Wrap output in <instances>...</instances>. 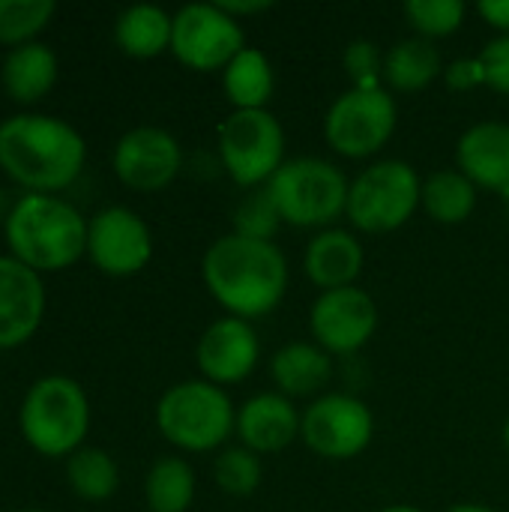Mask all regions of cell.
<instances>
[{
    "mask_svg": "<svg viewBox=\"0 0 509 512\" xmlns=\"http://www.w3.org/2000/svg\"><path fill=\"white\" fill-rule=\"evenodd\" d=\"M210 297L234 318L258 321L279 309L288 294V258L270 240L225 234L210 243L201 261Z\"/></svg>",
    "mask_w": 509,
    "mask_h": 512,
    "instance_id": "obj_1",
    "label": "cell"
},
{
    "mask_svg": "<svg viewBox=\"0 0 509 512\" xmlns=\"http://www.w3.org/2000/svg\"><path fill=\"white\" fill-rule=\"evenodd\" d=\"M0 165L30 189H63L84 168V138L63 120L18 114L0 126Z\"/></svg>",
    "mask_w": 509,
    "mask_h": 512,
    "instance_id": "obj_2",
    "label": "cell"
},
{
    "mask_svg": "<svg viewBox=\"0 0 509 512\" xmlns=\"http://www.w3.org/2000/svg\"><path fill=\"white\" fill-rule=\"evenodd\" d=\"M6 240L30 270H60L87 249V225L60 198L24 195L6 216Z\"/></svg>",
    "mask_w": 509,
    "mask_h": 512,
    "instance_id": "obj_3",
    "label": "cell"
},
{
    "mask_svg": "<svg viewBox=\"0 0 509 512\" xmlns=\"http://www.w3.org/2000/svg\"><path fill=\"white\" fill-rule=\"evenodd\" d=\"M351 180L324 156H291L267 183L282 222L294 228L324 231L333 228L348 207Z\"/></svg>",
    "mask_w": 509,
    "mask_h": 512,
    "instance_id": "obj_4",
    "label": "cell"
},
{
    "mask_svg": "<svg viewBox=\"0 0 509 512\" xmlns=\"http://www.w3.org/2000/svg\"><path fill=\"white\" fill-rule=\"evenodd\" d=\"M156 426L177 450L210 453L234 435L237 408L225 387L192 378L165 390L156 405Z\"/></svg>",
    "mask_w": 509,
    "mask_h": 512,
    "instance_id": "obj_5",
    "label": "cell"
},
{
    "mask_svg": "<svg viewBox=\"0 0 509 512\" xmlns=\"http://www.w3.org/2000/svg\"><path fill=\"white\" fill-rule=\"evenodd\" d=\"M423 177L405 159H378L366 165L348 189V222L363 234L399 231L420 210Z\"/></svg>",
    "mask_w": 509,
    "mask_h": 512,
    "instance_id": "obj_6",
    "label": "cell"
},
{
    "mask_svg": "<svg viewBox=\"0 0 509 512\" xmlns=\"http://www.w3.org/2000/svg\"><path fill=\"white\" fill-rule=\"evenodd\" d=\"M219 159L240 189H261L285 165V129L270 108L231 111L219 126Z\"/></svg>",
    "mask_w": 509,
    "mask_h": 512,
    "instance_id": "obj_7",
    "label": "cell"
},
{
    "mask_svg": "<svg viewBox=\"0 0 509 512\" xmlns=\"http://www.w3.org/2000/svg\"><path fill=\"white\" fill-rule=\"evenodd\" d=\"M396 123L399 105L387 87H348L324 114V141L345 159H369L387 147Z\"/></svg>",
    "mask_w": 509,
    "mask_h": 512,
    "instance_id": "obj_8",
    "label": "cell"
},
{
    "mask_svg": "<svg viewBox=\"0 0 509 512\" xmlns=\"http://www.w3.org/2000/svg\"><path fill=\"white\" fill-rule=\"evenodd\" d=\"M90 426V408L84 390L63 375L42 378L24 399L21 429L33 450L42 456H66L81 450Z\"/></svg>",
    "mask_w": 509,
    "mask_h": 512,
    "instance_id": "obj_9",
    "label": "cell"
},
{
    "mask_svg": "<svg viewBox=\"0 0 509 512\" xmlns=\"http://www.w3.org/2000/svg\"><path fill=\"white\" fill-rule=\"evenodd\" d=\"M300 438L327 462H351L369 450L375 417L369 405L351 393H324L303 411Z\"/></svg>",
    "mask_w": 509,
    "mask_h": 512,
    "instance_id": "obj_10",
    "label": "cell"
},
{
    "mask_svg": "<svg viewBox=\"0 0 509 512\" xmlns=\"http://www.w3.org/2000/svg\"><path fill=\"white\" fill-rule=\"evenodd\" d=\"M243 48V21L228 15L219 3H189L177 9L171 51L183 66L195 72H216L225 69Z\"/></svg>",
    "mask_w": 509,
    "mask_h": 512,
    "instance_id": "obj_11",
    "label": "cell"
},
{
    "mask_svg": "<svg viewBox=\"0 0 509 512\" xmlns=\"http://www.w3.org/2000/svg\"><path fill=\"white\" fill-rule=\"evenodd\" d=\"M378 330V306L363 288L321 291L309 306V333L330 357L357 354Z\"/></svg>",
    "mask_w": 509,
    "mask_h": 512,
    "instance_id": "obj_12",
    "label": "cell"
},
{
    "mask_svg": "<svg viewBox=\"0 0 509 512\" xmlns=\"http://www.w3.org/2000/svg\"><path fill=\"white\" fill-rule=\"evenodd\" d=\"M87 252L93 264L111 276H129L147 267L153 237L141 216L129 207H105L87 225Z\"/></svg>",
    "mask_w": 509,
    "mask_h": 512,
    "instance_id": "obj_13",
    "label": "cell"
},
{
    "mask_svg": "<svg viewBox=\"0 0 509 512\" xmlns=\"http://www.w3.org/2000/svg\"><path fill=\"white\" fill-rule=\"evenodd\" d=\"M195 360L204 381L216 387L243 384L261 360V339L252 321L222 315L201 333Z\"/></svg>",
    "mask_w": 509,
    "mask_h": 512,
    "instance_id": "obj_14",
    "label": "cell"
},
{
    "mask_svg": "<svg viewBox=\"0 0 509 512\" xmlns=\"http://www.w3.org/2000/svg\"><path fill=\"white\" fill-rule=\"evenodd\" d=\"M183 168L180 141L159 126L129 129L114 147L117 177L138 192L165 189Z\"/></svg>",
    "mask_w": 509,
    "mask_h": 512,
    "instance_id": "obj_15",
    "label": "cell"
},
{
    "mask_svg": "<svg viewBox=\"0 0 509 512\" xmlns=\"http://www.w3.org/2000/svg\"><path fill=\"white\" fill-rule=\"evenodd\" d=\"M300 417L303 414L294 408V399L276 390L255 393L237 408L234 435L258 456H276L300 438Z\"/></svg>",
    "mask_w": 509,
    "mask_h": 512,
    "instance_id": "obj_16",
    "label": "cell"
},
{
    "mask_svg": "<svg viewBox=\"0 0 509 512\" xmlns=\"http://www.w3.org/2000/svg\"><path fill=\"white\" fill-rule=\"evenodd\" d=\"M456 168L486 192H509V123H471L456 141Z\"/></svg>",
    "mask_w": 509,
    "mask_h": 512,
    "instance_id": "obj_17",
    "label": "cell"
},
{
    "mask_svg": "<svg viewBox=\"0 0 509 512\" xmlns=\"http://www.w3.org/2000/svg\"><path fill=\"white\" fill-rule=\"evenodd\" d=\"M45 291L27 264L18 258H0V348L21 345L42 321Z\"/></svg>",
    "mask_w": 509,
    "mask_h": 512,
    "instance_id": "obj_18",
    "label": "cell"
},
{
    "mask_svg": "<svg viewBox=\"0 0 509 512\" xmlns=\"http://www.w3.org/2000/svg\"><path fill=\"white\" fill-rule=\"evenodd\" d=\"M363 264H366L363 240L354 231L339 228V225L315 231V237L303 249V273L318 291L357 285Z\"/></svg>",
    "mask_w": 509,
    "mask_h": 512,
    "instance_id": "obj_19",
    "label": "cell"
},
{
    "mask_svg": "<svg viewBox=\"0 0 509 512\" xmlns=\"http://www.w3.org/2000/svg\"><path fill=\"white\" fill-rule=\"evenodd\" d=\"M270 375L276 393L288 399H318L333 381V357L315 342H288L270 357Z\"/></svg>",
    "mask_w": 509,
    "mask_h": 512,
    "instance_id": "obj_20",
    "label": "cell"
},
{
    "mask_svg": "<svg viewBox=\"0 0 509 512\" xmlns=\"http://www.w3.org/2000/svg\"><path fill=\"white\" fill-rule=\"evenodd\" d=\"M435 78H444V60L432 39L405 36L387 48L384 57V87L393 93H420Z\"/></svg>",
    "mask_w": 509,
    "mask_h": 512,
    "instance_id": "obj_21",
    "label": "cell"
},
{
    "mask_svg": "<svg viewBox=\"0 0 509 512\" xmlns=\"http://www.w3.org/2000/svg\"><path fill=\"white\" fill-rule=\"evenodd\" d=\"M222 90L234 111H258L267 108L276 90V72L270 57L261 48L246 45L234 60L222 69Z\"/></svg>",
    "mask_w": 509,
    "mask_h": 512,
    "instance_id": "obj_22",
    "label": "cell"
},
{
    "mask_svg": "<svg viewBox=\"0 0 509 512\" xmlns=\"http://www.w3.org/2000/svg\"><path fill=\"white\" fill-rule=\"evenodd\" d=\"M480 189L459 171V168H441L423 177V195L420 207L441 225H462L477 210Z\"/></svg>",
    "mask_w": 509,
    "mask_h": 512,
    "instance_id": "obj_23",
    "label": "cell"
},
{
    "mask_svg": "<svg viewBox=\"0 0 509 512\" xmlns=\"http://www.w3.org/2000/svg\"><path fill=\"white\" fill-rule=\"evenodd\" d=\"M171 30L174 15L153 3H135L123 9L114 24L117 45L132 57H156L165 48H171Z\"/></svg>",
    "mask_w": 509,
    "mask_h": 512,
    "instance_id": "obj_24",
    "label": "cell"
},
{
    "mask_svg": "<svg viewBox=\"0 0 509 512\" xmlns=\"http://www.w3.org/2000/svg\"><path fill=\"white\" fill-rule=\"evenodd\" d=\"M57 78V57L48 45L24 42L6 54L3 63V84L6 93L18 102L39 99Z\"/></svg>",
    "mask_w": 509,
    "mask_h": 512,
    "instance_id": "obj_25",
    "label": "cell"
},
{
    "mask_svg": "<svg viewBox=\"0 0 509 512\" xmlns=\"http://www.w3.org/2000/svg\"><path fill=\"white\" fill-rule=\"evenodd\" d=\"M144 495L150 512H186L195 501L192 465L180 456L159 459L144 480Z\"/></svg>",
    "mask_w": 509,
    "mask_h": 512,
    "instance_id": "obj_26",
    "label": "cell"
},
{
    "mask_svg": "<svg viewBox=\"0 0 509 512\" xmlns=\"http://www.w3.org/2000/svg\"><path fill=\"white\" fill-rule=\"evenodd\" d=\"M69 486L75 489L78 498L84 501H105L117 492L120 474L114 459L105 450L96 447H81L69 456Z\"/></svg>",
    "mask_w": 509,
    "mask_h": 512,
    "instance_id": "obj_27",
    "label": "cell"
},
{
    "mask_svg": "<svg viewBox=\"0 0 509 512\" xmlns=\"http://www.w3.org/2000/svg\"><path fill=\"white\" fill-rule=\"evenodd\" d=\"M213 480L216 486L231 495V498H249L258 492L261 480H264V462L258 453L246 450L243 444L237 447H225L216 462H213Z\"/></svg>",
    "mask_w": 509,
    "mask_h": 512,
    "instance_id": "obj_28",
    "label": "cell"
},
{
    "mask_svg": "<svg viewBox=\"0 0 509 512\" xmlns=\"http://www.w3.org/2000/svg\"><path fill=\"white\" fill-rule=\"evenodd\" d=\"M402 15L408 27H414V36L435 42L453 36L465 24L468 6L462 0H408L402 6Z\"/></svg>",
    "mask_w": 509,
    "mask_h": 512,
    "instance_id": "obj_29",
    "label": "cell"
},
{
    "mask_svg": "<svg viewBox=\"0 0 509 512\" xmlns=\"http://www.w3.org/2000/svg\"><path fill=\"white\" fill-rule=\"evenodd\" d=\"M231 234H240V237H249V240H270L279 234V228L285 225L282 222V213L273 201V195L267 192V186L261 189H249L237 207H234V219H231Z\"/></svg>",
    "mask_w": 509,
    "mask_h": 512,
    "instance_id": "obj_30",
    "label": "cell"
},
{
    "mask_svg": "<svg viewBox=\"0 0 509 512\" xmlns=\"http://www.w3.org/2000/svg\"><path fill=\"white\" fill-rule=\"evenodd\" d=\"M54 15V0H0V42H24Z\"/></svg>",
    "mask_w": 509,
    "mask_h": 512,
    "instance_id": "obj_31",
    "label": "cell"
},
{
    "mask_svg": "<svg viewBox=\"0 0 509 512\" xmlns=\"http://www.w3.org/2000/svg\"><path fill=\"white\" fill-rule=\"evenodd\" d=\"M384 57L387 51H381L378 42L363 36L351 39L342 54V66L351 78V87H384Z\"/></svg>",
    "mask_w": 509,
    "mask_h": 512,
    "instance_id": "obj_32",
    "label": "cell"
},
{
    "mask_svg": "<svg viewBox=\"0 0 509 512\" xmlns=\"http://www.w3.org/2000/svg\"><path fill=\"white\" fill-rule=\"evenodd\" d=\"M477 57L483 63V72H486V87L509 96V33L489 39Z\"/></svg>",
    "mask_w": 509,
    "mask_h": 512,
    "instance_id": "obj_33",
    "label": "cell"
},
{
    "mask_svg": "<svg viewBox=\"0 0 509 512\" xmlns=\"http://www.w3.org/2000/svg\"><path fill=\"white\" fill-rule=\"evenodd\" d=\"M444 81H447L450 90H459V93L483 87L486 84V72H483L480 57H459V60L447 63L444 66Z\"/></svg>",
    "mask_w": 509,
    "mask_h": 512,
    "instance_id": "obj_34",
    "label": "cell"
},
{
    "mask_svg": "<svg viewBox=\"0 0 509 512\" xmlns=\"http://www.w3.org/2000/svg\"><path fill=\"white\" fill-rule=\"evenodd\" d=\"M477 12L480 18L498 30V36H507L509 33V0H480L477 3Z\"/></svg>",
    "mask_w": 509,
    "mask_h": 512,
    "instance_id": "obj_35",
    "label": "cell"
},
{
    "mask_svg": "<svg viewBox=\"0 0 509 512\" xmlns=\"http://www.w3.org/2000/svg\"><path fill=\"white\" fill-rule=\"evenodd\" d=\"M228 15H234L237 21L246 18V15H258V12H267L273 3L270 0H216Z\"/></svg>",
    "mask_w": 509,
    "mask_h": 512,
    "instance_id": "obj_36",
    "label": "cell"
},
{
    "mask_svg": "<svg viewBox=\"0 0 509 512\" xmlns=\"http://www.w3.org/2000/svg\"><path fill=\"white\" fill-rule=\"evenodd\" d=\"M444 512H498L492 510V507H486V504H456V507H450V510Z\"/></svg>",
    "mask_w": 509,
    "mask_h": 512,
    "instance_id": "obj_37",
    "label": "cell"
},
{
    "mask_svg": "<svg viewBox=\"0 0 509 512\" xmlns=\"http://www.w3.org/2000/svg\"><path fill=\"white\" fill-rule=\"evenodd\" d=\"M378 512H423L420 507H411V504H390V507H384V510Z\"/></svg>",
    "mask_w": 509,
    "mask_h": 512,
    "instance_id": "obj_38",
    "label": "cell"
},
{
    "mask_svg": "<svg viewBox=\"0 0 509 512\" xmlns=\"http://www.w3.org/2000/svg\"><path fill=\"white\" fill-rule=\"evenodd\" d=\"M9 204H6V192L0 189V216H9V210H6Z\"/></svg>",
    "mask_w": 509,
    "mask_h": 512,
    "instance_id": "obj_39",
    "label": "cell"
},
{
    "mask_svg": "<svg viewBox=\"0 0 509 512\" xmlns=\"http://www.w3.org/2000/svg\"><path fill=\"white\" fill-rule=\"evenodd\" d=\"M501 441H504V450L509 453V417L507 423H504V432H501Z\"/></svg>",
    "mask_w": 509,
    "mask_h": 512,
    "instance_id": "obj_40",
    "label": "cell"
},
{
    "mask_svg": "<svg viewBox=\"0 0 509 512\" xmlns=\"http://www.w3.org/2000/svg\"><path fill=\"white\" fill-rule=\"evenodd\" d=\"M501 201H504V216H507V222H509V192L507 195H501Z\"/></svg>",
    "mask_w": 509,
    "mask_h": 512,
    "instance_id": "obj_41",
    "label": "cell"
},
{
    "mask_svg": "<svg viewBox=\"0 0 509 512\" xmlns=\"http://www.w3.org/2000/svg\"><path fill=\"white\" fill-rule=\"evenodd\" d=\"M27 512H39V510H27Z\"/></svg>",
    "mask_w": 509,
    "mask_h": 512,
    "instance_id": "obj_42",
    "label": "cell"
}]
</instances>
